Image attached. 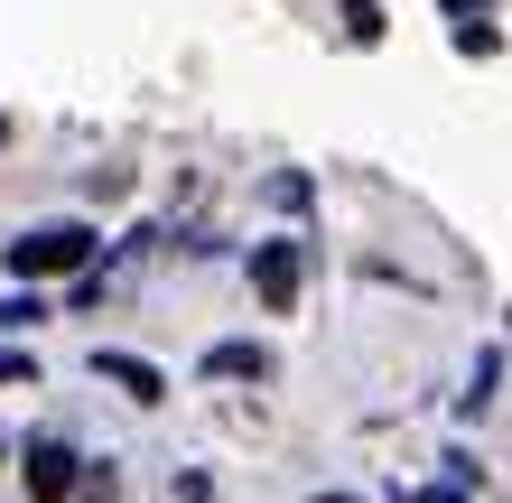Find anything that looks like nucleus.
Instances as JSON below:
<instances>
[{
  "label": "nucleus",
  "mask_w": 512,
  "mask_h": 503,
  "mask_svg": "<svg viewBox=\"0 0 512 503\" xmlns=\"http://www.w3.org/2000/svg\"><path fill=\"white\" fill-rule=\"evenodd\" d=\"M419 503H466V494H419Z\"/></svg>",
  "instance_id": "obj_11"
},
{
  "label": "nucleus",
  "mask_w": 512,
  "mask_h": 503,
  "mask_svg": "<svg viewBox=\"0 0 512 503\" xmlns=\"http://www.w3.org/2000/svg\"><path fill=\"white\" fill-rule=\"evenodd\" d=\"M298 243H252V289H261V308H298Z\"/></svg>",
  "instance_id": "obj_2"
},
{
  "label": "nucleus",
  "mask_w": 512,
  "mask_h": 503,
  "mask_svg": "<svg viewBox=\"0 0 512 503\" xmlns=\"http://www.w3.org/2000/svg\"><path fill=\"white\" fill-rule=\"evenodd\" d=\"M0 140H10V122H0Z\"/></svg>",
  "instance_id": "obj_13"
},
{
  "label": "nucleus",
  "mask_w": 512,
  "mask_h": 503,
  "mask_svg": "<svg viewBox=\"0 0 512 503\" xmlns=\"http://www.w3.org/2000/svg\"><path fill=\"white\" fill-rule=\"evenodd\" d=\"M345 38L354 47H382V0H345Z\"/></svg>",
  "instance_id": "obj_6"
},
{
  "label": "nucleus",
  "mask_w": 512,
  "mask_h": 503,
  "mask_svg": "<svg viewBox=\"0 0 512 503\" xmlns=\"http://www.w3.org/2000/svg\"><path fill=\"white\" fill-rule=\"evenodd\" d=\"M75 503H112V466H94V476H84V485H66Z\"/></svg>",
  "instance_id": "obj_9"
},
{
  "label": "nucleus",
  "mask_w": 512,
  "mask_h": 503,
  "mask_svg": "<svg viewBox=\"0 0 512 503\" xmlns=\"http://www.w3.org/2000/svg\"><path fill=\"white\" fill-rule=\"evenodd\" d=\"M205 373H215V382H261V373H270V354L233 336V345H215V354H205Z\"/></svg>",
  "instance_id": "obj_5"
},
{
  "label": "nucleus",
  "mask_w": 512,
  "mask_h": 503,
  "mask_svg": "<svg viewBox=\"0 0 512 503\" xmlns=\"http://www.w3.org/2000/svg\"><path fill=\"white\" fill-rule=\"evenodd\" d=\"M317 503H354V494H317Z\"/></svg>",
  "instance_id": "obj_12"
},
{
  "label": "nucleus",
  "mask_w": 512,
  "mask_h": 503,
  "mask_svg": "<svg viewBox=\"0 0 512 503\" xmlns=\"http://www.w3.org/2000/svg\"><path fill=\"white\" fill-rule=\"evenodd\" d=\"M94 373H103V382H122V392H131L140 410H149V401H168V373L149 364V354H122V345H94Z\"/></svg>",
  "instance_id": "obj_3"
},
{
  "label": "nucleus",
  "mask_w": 512,
  "mask_h": 503,
  "mask_svg": "<svg viewBox=\"0 0 512 503\" xmlns=\"http://www.w3.org/2000/svg\"><path fill=\"white\" fill-rule=\"evenodd\" d=\"M0 382H38V364H28V354H10V345H0Z\"/></svg>",
  "instance_id": "obj_10"
},
{
  "label": "nucleus",
  "mask_w": 512,
  "mask_h": 503,
  "mask_svg": "<svg viewBox=\"0 0 512 503\" xmlns=\"http://www.w3.org/2000/svg\"><path fill=\"white\" fill-rule=\"evenodd\" d=\"M38 317H47L38 308V280H19V299H0V327H38Z\"/></svg>",
  "instance_id": "obj_7"
},
{
  "label": "nucleus",
  "mask_w": 512,
  "mask_h": 503,
  "mask_svg": "<svg viewBox=\"0 0 512 503\" xmlns=\"http://www.w3.org/2000/svg\"><path fill=\"white\" fill-rule=\"evenodd\" d=\"M0 261H10V280H66L94 261V224H38L19 243H0Z\"/></svg>",
  "instance_id": "obj_1"
},
{
  "label": "nucleus",
  "mask_w": 512,
  "mask_h": 503,
  "mask_svg": "<svg viewBox=\"0 0 512 503\" xmlns=\"http://www.w3.org/2000/svg\"><path fill=\"white\" fill-rule=\"evenodd\" d=\"M66 485H75V448L38 438V448H28V494H38V503H66Z\"/></svg>",
  "instance_id": "obj_4"
},
{
  "label": "nucleus",
  "mask_w": 512,
  "mask_h": 503,
  "mask_svg": "<svg viewBox=\"0 0 512 503\" xmlns=\"http://www.w3.org/2000/svg\"><path fill=\"white\" fill-rule=\"evenodd\" d=\"M457 47H466V56H494L503 38H494V28H485V19H457Z\"/></svg>",
  "instance_id": "obj_8"
}]
</instances>
